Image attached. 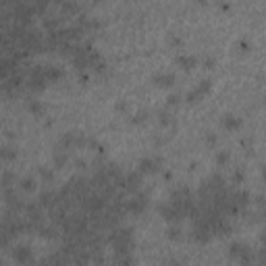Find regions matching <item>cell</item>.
Segmentation results:
<instances>
[{"mask_svg":"<svg viewBox=\"0 0 266 266\" xmlns=\"http://www.w3.org/2000/svg\"><path fill=\"white\" fill-rule=\"evenodd\" d=\"M113 250H115V258L119 256H129L133 250V231L127 227H115L110 237H108Z\"/></svg>","mask_w":266,"mask_h":266,"instance_id":"6da1fadb","label":"cell"},{"mask_svg":"<svg viewBox=\"0 0 266 266\" xmlns=\"http://www.w3.org/2000/svg\"><path fill=\"white\" fill-rule=\"evenodd\" d=\"M46 83H50L48 77H46V66H44V64H33L31 69L27 71V81H25V85H27L31 92H42V90L46 87Z\"/></svg>","mask_w":266,"mask_h":266,"instance_id":"7a4b0ae2","label":"cell"},{"mask_svg":"<svg viewBox=\"0 0 266 266\" xmlns=\"http://www.w3.org/2000/svg\"><path fill=\"white\" fill-rule=\"evenodd\" d=\"M229 256H231L233 260L241 262V264H248V262H252L250 248H248L246 243H239V241H235V243H231V246H229Z\"/></svg>","mask_w":266,"mask_h":266,"instance_id":"3957f363","label":"cell"},{"mask_svg":"<svg viewBox=\"0 0 266 266\" xmlns=\"http://www.w3.org/2000/svg\"><path fill=\"white\" fill-rule=\"evenodd\" d=\"M148 208V197L144 195V193H133L131 195V199H127V212H131V214H142L144 210Z\"/></svg>","mask_w":266,"mask_h":266,"instance_id":"277c9868","label":"cell"},{"mask_svg":"<svg viewBox=\"0 0 266 266\" xmlns=\"http://www.w3.org/2000/svg\"><path fill=\"white\" fill-rule=\"evenodd\" d=\"M11 256H13V260H15L17 264H21V266L33 262V252H31L29 246H15L13 252H11Z\"/></svg>","mask_w":266,"mask_h":266,"instance_id":"5b68a950","label":"cell"},{"mask_svg":"<svg viewBox=\"0 0 266 266\" xmlns=\"http://www.w3.org/2000/svg\"><path fill=\"white\" fill-rule=\"evenodd\" d=\"M158 212H160V216H162L166 223H179L181 218H185L171 202H169V204H160V206H158Z\"/></svg>","mask_w":266,"mask_h":266,"instance_id":"8992f818","label":"cell"},{"mask_svg":"<svg viewBox=\"0 0 266 266\" xmlns=\"http://www.w3.org/2000/svg\"><path fill=\"white\" fill-rule=\"evenodd\" d=\"M210 87H212V81H210V79H204L197 87H193V90L187 94V102H197V100H202V98L210 92Z\"/></svg>","mask_w":266,"mask_h":266,"instance_id":"52a82bcc","label":"cell"},{"mask_svg":"<svg viewBox=\"0 0 266 266\" xmlns=\"http://www.w3.org/2000/svg\"><path fill=\"white\" fill-rule=\"evenodd\" d=\"M160 164H162V160L158 158V156H150V158H144V160H140V173L142 175H146V173H156L158 169H160Z\"/></svg>","mask_w":266,"mask_h":266,"instance_id":"ba28073f","label":"cell"},{"mask_svg":"<svg viewBox=\"0 0 266 266\" xmlns=\"http://www.w3.org/2000/svg\"><path fill=\"white\" fill-rule=\"evenodd\" d=\"M140 185H142V173H140V171L125 175V191L138 193V191H140Z\"/></svg>","mask_w":266,"mask_h":266,"instance_id":"9c48e42d","label":"cell"},{"mask_svg":"<svg viewBox=\"0 0 266 266\" xmlns=\"http://www.w3.org/2000/svg\"><path fill=\"white\" fill-rule=\"evenodd\" d=\"M175 81H177V77L173 73H166V71H160L152 77V83H156L158 87H173Z\"/></svg>","mask_w":266,"mask_h":266,"instance_id":"30bf717a","label":"cell"},{"mask_svg":"<svg viewBox=\"0 0 266 266\" xmlns=\"http://www.w3.org/2000/svg\"><path fill=\"white\" fill-rule=\"evenodd\" d=\"M62 69L60 66H56V64H46V77H48V81L50 83H56V81H60L62 79Z\"/></svg>","mask_w":266,"mask_h":266,"instance_id":"8fae6325","label":"cell"},{"mask_svg":"<svg viewBox=\"0 0 266 266\" xmlns=\"http://www.w3.org/2000/svg\"><path fill=\"white\" fill-rule=\"evenodd\" d=\"M223 127L229 129V131H237L241 127V119L235 117V115H225L223 117Z\"/></svg>","mask_w":266,"mask_h":266,"instance_id":"7c38bea8","label":"cell"},{"mask_svg":"<svg viewBox=\"0 0 266 266\" xmlns=\"http://www.w3.org/2000/svg\"><path fill=\"white\" fill-rule=\"evenodd\" d=\"M177 64L181 66V69H193V66L197 64V58H195V56L181 54V56H177Z\"/></svg>","mask_w":266,"mask_h":266,"instance_id":"4fadbf2b","label":"cell"},{"mask_svg":"<svg viewBox=\"0 0 266 266\" xmlns=\"http://www.w3.org/2000/svg\"><path fill=\"white\" fill-rule=\"evenodd\" d=\"M27 110H29L31 115H36V117H42V115H44V106H42L40 100H27Z\"/></svg>","mask_w":266,"mask_h":266,"instance_id":"5bb4252c","label":"cell"},{"mask_svg":"<svg viewBox=\"0 0 266 266\" xmlns=\"http://www.w3.org/2000/svg\"><path fill=\"white\" fill-rule=\"evenodd\" d=\"M77 11H79V7L73 0H64L62 3V17H73V15H77Z\"/></svg>","mask_w":266,"mask_h":266,"instance_id":"9a60e30c","label":"cell"},{"mask_svg":"<svg viewBox=\"0 0 266 266\" xmlns=\"http://www.w3.org/2000/svg\"><path fill=\"white\" fill-rule=\"evenodd\" d=\"M19 187H21L23 191H33V189H36V181H33L31 177H23V179L19 181Z\"/></svg>","mask_w":266,"mask_h":266,"instance_id":"2e32d148","label":"cell"},{"mask_svg":"<svg viewBox=\"0 0 266 266\" xmlns=\"http://www.w3.org/2000/svg\"><path fill=\"white\" fill-rule=\"evenodd\" d=\"M166 237L169 239H179L181 237V229L177 227V223H171V227L166 229Z\"/></svg>","mask_w":266,"mask_h":266,"instance_id":"e0dca14e","label":"cell"},{"mask_svg":"<svg viewBox=\"0 0 266 266\" xmlns=\"http://www.w3.org/2000/svg\"><path fill=\"white\" fill-rule=\"evenodd\" d=\"M15 156H17V150H13V148H9V146H5V148H3V160H5V162L13 160Z\"/></svg>","mask_w":266,"mask_h":266,"instance_id":"ac0fdd59","label":"cell"},{"mask_svg":"<svg viewBox=\"0 0 266 266\" xmlns=\"http://www.w3.org/2000/svg\"><path fill=\"white\" fill-rule=\"evenodd\" d=\"M227 160H229V154H227V152H218V154H216V164H227Z\"/></svg>","mask_w":266,"mask_h":266,"instance_id":"d6986e66","label":"cell"},{"mask_svg":"<svg viewBox=\"0 0 266 266\" xmlns=\"http://www.w3.org/2000/svg\"><path fill=\"white\" fill-rule=\"evenodd\" d=\"M231 179H233V183H241V181H243V173H241V171H235Z\"/></svg>","mask_w":266,"mask_h":266,"instance_id":"ffe728a7","label":"cell"},{"mask_svg":"<svg viewBox=\"0 0 266 266\" xmlns=\"http://www.w3.org/2000/svg\"><path fill=\"white\" fill-rule=\"evenodd\" d=\"M160 123H171V115L169 113H160Z\"/></svg>","mask_w":266,"mask_h":266,"instance_id":"44dd1931","label":"cell"},{"mask_svg":"<svg viewBox=\"0 0 266 266\" xmlns=\"http://www.w3.org/2000/svg\"><path fill=\"white\" fill-rule=\"evenodd\" d=\"M40 175H42L46 181H52V173H48L46 169H40Z\"/></svg>","mask_w":266,"mask_h":266,"instance_id":"7402d4cb","label":"cell"},{"mask_svg":"<svg viewBox=\"0 0 266 266\" xmlns=\"http://www.w3.org/2000/svg\"><path fill=\"white\" fill-rule=\"evenodd\" d=\"M177 102H179V96H171V98H169V104H171V106H175Z\"/></svg>","mask_w":266,"mask_h":266,"instance_id":"603a6c76","label":"cell"},{"mask_svg":"<svg viewBox=\"0 0 266 266\" xmlns=\"http://www.w3.org/2000/svg\"><path fill=\"white\" fill-rule=\"evenodd\" d=\"M262 177H264V179H266V164H264V166H262Z\"/></svg>","mask_w":266,"mask_h":266,"instance_id":"cb8c5ba5","label":"cell"},{"mask_svg":"<svg viewBox=\"0 0 266 266\" xmlns=\"http://www.w3.org/2000/svg\"><path fill=\"white\" fill-rule=\"evenodd\" d=\"M262 216H264V220H266V208H264V210H262Z\"/></svg>","mask_w":266,"mask_h":266,"instance_id":"d4e9b609","label":"cell"}]
</instances>
